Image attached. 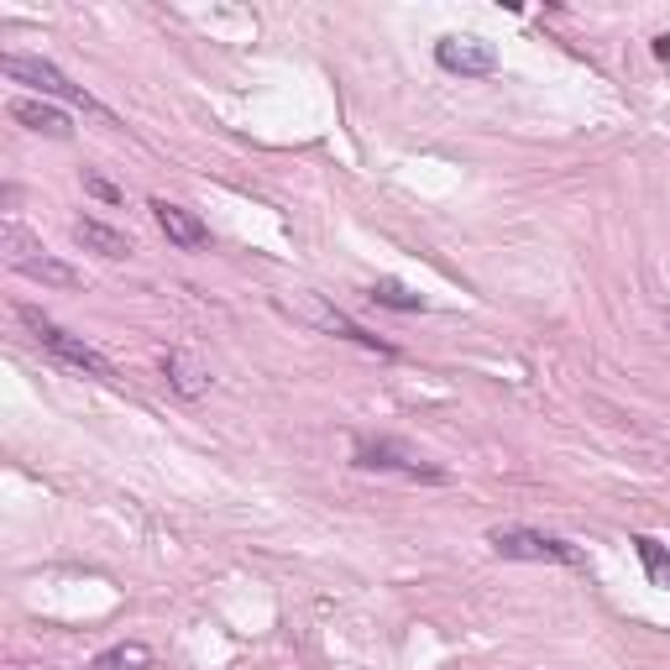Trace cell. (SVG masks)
Here are the masks:
<instances>
[{"instance_id":"14","label":"cell","mask_w":670,"mask_h":670,"mask_svg":"<svg viewBox=\"0 0 670 670\" xmlns=\"http://www.w3.org/2000/svg\"><path fill=\"white\" fill-rule=\"evenodd\" d=\"M367 299H373V304H388V310H409V315H415V310H425V299L409 294V289H404V283H394V278L373 283V289H367Z\"/></svg>"},{"instance_id":"13","label":"cell","mask_w":670,"mask_h":670,"mask_svg":"<svg viewBox=\"0 0 670 670\" xmlns=\"http://www.w3.org/2000/svg\"><path fill=\"white\" fill-rule=\"evenodd\" d=\"M634 545H639V561H645V572H650L655 587H670V551H666V545L650 540V534H639Z\"/></svg>"},{"instance_id":"11","label":"cell","mask_w":670,"mask_h":670,"mask_svg":"<svg viewBox=\"0 0 670 670\" xmlns=\"http://www.w3.org/2000/svg\"><path fill=\"white\" fill-rule=\"evenodd\" d=\"M163 373H168V383H174L184 398H199L210 388V367H199L189 352H168L163 356Z\"/></svg>"},{"instance_id":"4","label":"cell","mask_w":670,"mask_h":670,"mask_svg":"<svg viewBox=\"0 0 670 670\" xmlns=\"http://www.w3.org/2000/svg\"><path fill=\"white\" fill-rule=\"evenodd\" d=\"M283 304H289V315H299L304 325H315V331H325V335L356 341V346H367V352H377V356H388V352H394L388 341H377V335H367L352 315H341V310H335V304H325L320 294H289Z\"/></svg>"},{"instance_id":"1","label":"cell","mask_w":670,"mask_h":670,"mask_svg":"<svg viewBox=\"0 0 670 670\" xmlns=\"http://www.w3.org/2000/svg\"><path fill=\"white\" fill-rule=\"evenodd\" d=\"M17 320H21V325H27L32 335H38V346H48V352L59 356V362H69V367H80V373L100 377V383H121L116 362H111V356H100L95 346H90V341H80L74 331H63L59 320H48L42 310H32V304H21Z\"/></svg>"},{"instance_id":"10","label":"cell","mask_w":670,"mask_h":670,"mask_svg":"<svg viewBox=\"0 0 670 670\" xmlns=\"http://www.w3.org/2000/svg\"><path fill=\"white\" fill-rule=\"evenodd\" d=\"M11 121H21L27 132H38V137H53V142H69V137H74L69 116H63L59 105H42V100H11Z\"/></svg>"},{"instance_id":"8","label":"cell","mask_w":670,"mask_h":670,"mask_svg":"<svg viewBox=\"0 0 670 670\" xmlns=\"http://www.w3.org/2000/svg\"><path fill=\"white\" fill-rule=\"evenodd\" d=\"M153 220H158V231L174 247H184V252H199V247H210V226L195 216V210H184V205H174V199H153Z\"/></svg>"},{"instance_id":"15","label":"cell","mask_w":670,"mask_h":670,"mask_svg":"<svg viewBox=\"0 0 670 670\" xmlns=\"http://www.w3.org/2000/svg\"><path fill=\"white\" fill-rule=\"evenodd\" d=\"M84 189H90L95 199H105V205H121V189H116V184H111V178H100V174H90V168H84Z\"/></svg>"},{"instance_id":"6","label":"cell","mask_w":670,"mask_h":670,"mask_svg":"<svg viewBox=\"0 0 670 670\" xmlns=\"http://www.w3.org/2000/svg\"><path fill=\"white\" fill-rule=\"evenodd\" d=\"M356 467H367V472H404V477H415V482H446V472L435 461H425L419 451L398 446V440H356Z\"/></svg>"},{"instance_id":"2","label":"cell","mask_w":670,"mask_h":670,"mask_svg":"<svg viewBox=\"0 0 670 670\" xmlns=\"http://www.w3.org/2000/svg\"><path fill=\"white\" fill-rule=\"evenodd\" d=\"M0 252H6V262H11L17 273L38 278V283H53V289H80V283H84L80 268L59 262V257L48 252L38 237H27L17 220H6V226H0Z\"/></svg>"},{"instance_id":"5","label":"cell","mask_w":670,"mask_h":670,"mask_svg":"<svg viewBox=\"0 0 670 670\" xmlns=\"http://www.w3.org/2000/svg\"><path fill=\"white\" fill-rule=\"evenodd\" d=\"M0 69H6V80H17V84H32L38 95H53V100H69V105H84V111H100V100L95 95H84L74 80H63L53 63H42V59H21V53H6L0 59ZM105 116V111H100Z\"/></svg>"},{"instance_id":"3","label":"cell","mask_w":670,"mask_h":670,"mask_svg":"<svg viewBox=\"0 0 670 670\" xmlns=\"http://www.w3.org/2000/svg\"><path fill=\"white\" fill-rule=\"evenodd\" d=\"M488 545H493L503 561H551V566H576V561H582L576 545L555 540V534H540V530H519V524L493 530L488 534Z\"/></svg>"},{"instance_id":"7","label":"cell","mask_w":670,"mask_h":670,"mask_svg":"<svg viewBox=\"0 0 670 670\" xmlns=\"http://www.w3.org/2000/svg\"><path fill=\"white\" fill-rule=\"evenodd\" d=\"M435 63L446 74H461V80H488L498 69V53H493V42H482V38H440L435 42Z\"/></svg>"},{"instance_id":"9","label":"cell","mask_w":670,"mask_h":670,"mask_svg":"<svg viewBox=\"0 0 670 670\" xmlns=\"http://www.w3.org/2000/svg\"><path fill=\"white\" fill-rule=\"evenodd\" d=\"M69 231H74V241H80L84 252H100L105 262H121V257L137 252L126 231H116V226H105V220H95V216H80L74 226H69Z\"/></svg>"},{"instance_id":"12","label":"cell","mask_w":670,"mask_h":670,"mask_svg":"<svg viewBox=\"0 0 670 670\" xmlns=\"http://www.w3.org/2000/svg\"><path fill=\"white\" fill-rule=\"evenodd\" d=\"M147 666H153V650L137 645V639L132 645H116V650H105L95 660V670H147Z\"/></svg>"}]
</instances>
